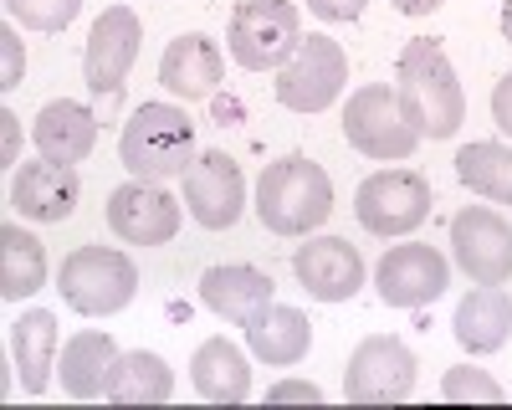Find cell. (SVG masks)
Wrapping results in <instances>:
<instances>
[{
    "label": "cell",
    "mask_w": 512,
    "mask_h": 410,
    "mask_svg": "<svg viewBox=\"0 0 512 410\" xmlns=\"http://www.w3.org/2000/svg\"><path fill=\"white\" fill-rule=\"evenodd\" d=\"M82 11V0H6V16L26 31H62Z\"/></svg>",
    "instance_id": "28"
},
{
    "label": "cell",
    "mask_w": 512,
    "mask_h": 410,
    "mask_svg": "<svg viewBox=\"0 0 512 410\" xmlns=\"http://www.w3.org/2000/svg\"><path fill=\"white\" fill-rule=\"evenodd\" d=\"M169 395H175V369L149 349L118 354L108 390H103V400H113V405H164Z\"/></svg>",
    "instance_id": "25"
},
{
    "label": "cell",
    "mask_w": 512,
    "mask_h": 410,
    "mask_svg": "<svg viewBox=\"0 0 512 410\" xmlns=\"http://www.w3.org/2000/svg\"><path fill=\"white\" fill-rule=\"evenodd\" d=\"M118 364V344L113 334H103V328H82V334H72L62 344V390L72 400H98L108 390V375Z\"/></svg>",
    "instance_id": "22"
},
{
    "label": "cell",
    "mask_w": 512,
    "mask_h": 410,
    "mask_svg": "<svg viewBox=\"0 0 512 410\" xmlns=\"http://www.w3.org/2000/svg\"><path fill=\"white\" fill-rule=\"evenodd\" d=\"M139 41H144V26L128 6H108L93 31H88V52H82V77L98 98H118L128 72L139 62Z\"/></svg>",
    "instance_id": "11"
},
{
    "label": "cell",
    "mask_w": 512,
    "mask_h": 410,
    "mask_svg": "<svg viewBox=\"0 0 512 410\" xmlns=\"http://www.w3.org/2000/svg\"><path fill=\"white\" fill-rule=\"evenodd\" d=\"M344 82H349L344 47H338L333 36H323V31H308L303 41H297V52L282 62V72H277V103L292 108V113H323V108L338 103Z\"/></svg>",
    "instance_id": "6"
},
{
    "label": "cell",
    "mask_w": 512,
    "mask_h": 410,
    "mask_svg": "<svg viewBox=\"0 0 512 410\" xmlns=\"http://www.w3.org/2000/svg\"><path fill=\"white\" fill-rule=\"evenodd\" d=\"M395 93L420 139H451L466 118V93L456 82V67L446 62L441 41L431 36L405 41V52L395 62Z\"/></svg>",
    "instance_id": "1"
},
{
    "label": "cell",
    "mask_w": 512,
    "mask_h": 410,
    "mask_svg": "<svg viewBox=\"0 0 512 410\" xmlns=\"http://www.w3.org/2000/svg\"><path fill=\"white\" fill-rule=\"evenodd\" d=\"M62 303L82 318H108L123 313L139 293V267L128 262L113 246H77V252L62 262Z\"/></svg>",
    "instance_id": "4"
},
{
    "label": "cell",
    "mask_w": 512,
    "mask_h": 410,
    "mask_svg": "<svg viewBox=\"0 0 512 410\" xmlns=\"http://www.w3.org/2000/svg\"><path fill=\"white\" fill-rule=\"evenodd\" d=\"M374 287L390 308H425L451 287V267H446V257L436 252V246L405 241V246H390V252H384V262L374 267Z\"/></svg>",
    "instance_id": "13"
},
{
    "label": "cell",
    "mask_w": 512,
    "mask_h": 410,
    "mask_svg": "<svg viewBox=\"0 0 512 410\" xmlns=\"http://www.w3.org/2000/svg\"><path fill=\"white\" fill-rule=\"evenodd\" d=\"M0 47H6V72H0V88H16L21 72H26V52H21V41H16V31H11V26L0 31Z\"/></svg>",
    "instance_id": "32"
},
{
    "label": "cell",
    "mask_w": 512,
    "mask_h": 410,
    "mask_svg": "<svg viewBox=\"0 0 512 410\" xmlns=\"http://www.w3.org/2000/svg\"><path fill=\"white\" fill-rule=\"evenodd\" d=\"M292 272L318 303H349L364 287V257L344 236H313L292 252Z\"/></svg>",
    "instance_id": "15"
},
{
    "label": "cell",
    "mask_w": 512,
    "mask_h": 410,
    "mask_svg": "<svg viewBox=\"0 0 512 410\" xmlns=\"http://www.w3.org/2000/svg\"><path fill=\"white\" fill-rule=\"evenodd\" d=\"M77 195H82L77 170H72V164H57V159L21 164V170L11 175V205H16L26 221L62 226L77 211Z\"/></svg>",
    "instance_id": "16"
},
{
    "label": "cell",
    "mask_w": 512,
    "mask_h": 410,
    "mask_svg": "<svg viewBox=\"0 0 512 410\" xmlns=\"http://www.w3.org/2000/svg\"><path fill=\"white\" fill-rule=\"evenodd\" d=\"M328 211H333V180L308 154H287L267 164L262 180H256V216L277 236H308L328 221Z\"/></svg>",
    "instance_id": "2"
},
{
    "label": "cell",
    "mask_w": 512,
    "mask_h": 410,
    "mask_svg": "<svg viewBox=\"0 0 512 410\" xmlns=\"http://www.w3.org/2000/svg\"><path fill=\"white\" fill-rule=\"evenodd\" d=\"M390 6L400 16H431V11H441V0H390Z\"/></svg>",
    "instance_id": "34"
},
{
    "label": "cell",
    "mask_w": 512,
    "mask_h": 410,
    "mask_svg": "<svg viewBox=\"0 0 512 410\" xmlns=\"http://www.w3.org/2000/svg\"><path fill=\"white\" fill-rule=\"evenodd\" d=\"M492 118H497L502 134H512V72L497 82V93H492Z\"/></svg>",
    "instance_id": "33"
},
{
    "label": "cell",
    "mask_w": 512,
    "mask_h": 410,
    "mask_svg": "<svg viewBox=\"0 0 512 410\" xmlns=\"http://www.w3.org/2000/svg\"><path fill=\"white\" fill-rule=\"evenodd\" d=\"M507 390L487 375V369H472V364H456L446 369V380H441V400H482V405H497Z\"/></svg>",
    "instance_id": "29"
},
{
    "label": "cell",
    "mask_w": 512,
    "mask_h": 410,
    "mask_svg": "<svg viewBox=\"0 0 512 410\" xmlns=\"http://www.w3.org/2000/svg\"><path fill=\"white\" fill-rule=\"evenodd\" d=\"M369 0H308V11L318 21H359Z\"/></svg>",
    "instance_id": "30"
},
{
    "label": "cell",
    "mask_w": 512,
    "mask_h": 410,
    "mask_svg": "<svg viewBox=\"0 0 512 410\" xmlns=\"http://www.w3.org/2000/svg\"><path fill=\"white\" fill-rule=\"evenodd\" d=\"M118 159L134 180H175L195 164V123L175 103H144L118 134Z\"/></svg>",
    "instance_id": "3"
},
{
    "label": "cell",
    "mask_w": 512,
    "mask_h": 410,
    "mask_svg": "<svg viewBox=\"0 0 512 410\" xmlns=\"http://www.w3.org/2000/svg\"><path fill=\"white\" fill-rule=\"evenodd\" d=\"M31 139H36L41 159L82 164V159L93 154V144H98V118H93V108H82V103L62 98V103H47V108L36 113Z\"/></svg>",
    "instance_id": "19"
},
{
    "label": "cell",
    "mask_w": 512,
    "mask_h": 410,
    "mask_svg": "<svg viewBox=\"0 0 512 410\" xmlns=\"http://www.w3.org/2000/svg\"><path fill=\"white\" fill-rule=\"evenodd\" d=\"M185 180V205L190 216L205 231H231L246 211V180H241V164L221 149H205L195 154V164L180 175Z\"/></svg>",
    "instance_id": "12"
},
{
    "label": "cell",
    "mask_w": 512,
    "mask_h": 410,
    "mask_svg": "<svg viewBox=\"0 0 512 410\" xmlns=\"http://www.w3.org/2000/svg\"><path fill=\"white\" fill-rule=\"evenodd\" d=\"M451 328H456V344L466 354H497L507 344V334H512V303H507V293H502V287L477 282L472 293L456 303V323Z\"/></svg>",
    "instance_id": "21"
},
{
    "label": "cell",
    "mask_w": 512,
    "mask_h": 410,
    "mask_svg": "<svg viewBox=\"0 0 512 410\" xmlns=\"http://www.w3.org/2000/svg\"><path fill=\"white\" fill-rule=\"evenodd\" d=\"M11 359L26 395H47L57 369V318L47 308H31L11 323Z\"/></svg>",
    "instance_id": "23"
},
{
    "label": "cell",
    "mask_w": 512,
    "mask_h": 410,
    "mask_svg": "<svg viewBox=\"0 0 512 410\" xmlns=\"http://www.w3.org/2000/svg\"><path fill=\"white\" fill-rule=\"evenodd\" d=\"M221 77H226V57H221L216 41L200 36V31L175 36V41L164 47V57H159V82H164V93H175V98H185V103L210 98V93L221 88Z\"/></svg>",
    "instance_id": "17"
},
{
    "label": "cell",
    "mask_w": 512,
    "mask_h": 410,
    "mask_svg": "<svg viewBox=\"0 0 512 410\" xmlns=\"http://www.w3.org/2000/svg\"><path fill=\"white\" fill-rule=\"evenodd\" d=\"M200 303L226 318V323H251L262 308L277 303V282L262 272V267H246V262H231V267H210L200 277Z\"/></svg>",
    "instance_id": "18"
},
{
    "label": "cell",
    "mask_w": 512,
    "mask_h": 410,
    "mask_svg": "<svg viewBox=\"0 0 512 410\" xmlns=\"http://www.w3.org/2000/svg\"><path fill=\"white\" fill-rule=\"evenodd\" d=\"M415 354L390 339V334H369L354 354H349V369H344V395L354 405H400L410 400L415 390Z\"/></svg>",
    "instance_id": "9"
},
{
    "label": "cell",
    "mask_w": 512,
    "mask_h": 410,
    "mask_svg": "<svg viewBox=\"0 0 512 410\" xmlns=\"http://www.w3.org/2000/svg\"><path fill=\"white\" fill-rule=\"evenodd\" d=\"M47 282V252H41V236L21 231L16 221L0 226V298L21 303L31 293H41Z\"/></svg>",
    "instance_id": "26"
},
{
    "label": "cell",
    "mask_w": 512,
    "mask_h": 410,
    "mask_svg": "<svg viewBox=\"0 0 512 410\" xmlns=\"http://www.w3.org/2000/svg\"><path fill=\"white\" fill-rule=\"evenodd\" d=\"M344 139L364 154V159H410L420 134L400 108V93L390 82H364L349 93L344 108Z\"/></svg>",
    "instance_id": "7"
},
{
    "label": "cell",
    "mask_w": 512,
    "mask_h": 410,
    "mask_svg": "<svg viewBox=\"0 0 512 410\" xmlns=\"http://www.w3.org/2000/svg\"><path fill=\"white\" fill-rule=\"evenodd\" d=\"M108 231L128 246H164L180 231V205L154 180H128L108 195Z\"/></svg>",
    "instance_id": "14"
},
{
    "label": "cell",
    "mask_w": 512,
    "mask_h": 410,
    "mask_svg": "<svg viewBox=\"0 0 512 410\" xmlns=\"http://www.w3.org/2000/svg\"><path fill=\"white\" fill-rule=\"evenodd\" d=\"M354 216L374 236H410L431 216V180L420 170H379L359 185Z\"/></svg>",
    "instance_id": "8"
},
{
    "label": "cell",
    "mask_w": 512,
    "mask_h": 410,
    "mask_svg": "<svg viewBox=\"0 0 512 410\" xmlns=\"http://www.w3.org/2000/svg\"><path fill=\"white\" fill-rule=\"evenodd\" d=\"M190 385L210 405H241L251 395V364L231 339H205L190 359Z\"/></svg>",
    "instance_id": "20"
},
{
    "label": "cell",
    "mask_w": 512,
    "mask_h": 410,
    "mask_svg": "<svg viewBox=\"0 0 512 410\" xmlns=\"http://www.w3.org/2000/svg\"><path fill=\"white\" fill-rule=\"evenodd\" d=\"M0 123H6V164H16V113L0 108Z\"/></svg>",
    "instance_id": "35"
},
{
    "label": "cell",
    "mask_w": 512,
    "mask_h": 410,
    "mask_svg": "<svg viewBox=\"0 0 512 410\" xmlns=\"http://www.w3.org/2000/svg\"><path fill=\"white\" fill-rule=\"evenodd\" d=\"M226 41L246 72H282V62L303 41V11L292 0H241L231 11Z\"/></svg>",
    "instance_id": "5"
},
{
    "label": "cell",
    "mask_w": 512,
    "mask_h": 410,
    "mask_svg": "<svg viewBox=\"0 0 512 410\" xmlns=\"http://www.w3.org/2000/svg\"><path fill=\"white\" fill-rule=\"evenodd\" d=\"M246 349L262 359V364L287 369V364H297V359L313 349V323H308V313L272 303V308H262V313L246 323Z\"/></svg>",
    "instance_id": "24"
},
{
    "label": "cell",
    "mask_w": 512,
    "mask_h": 410,
    "mask_svg": "<svg viewBox=\"0 0 512 410\" xmlns=\"http://www.w3.org/2000/svg\"><path fill=\"white\" fill-rule=\"evenodd\" d=\"M502 36L512 41V0H502Z\"/></svg>",
    "instance_id": "36"
},
{
    "label": "cell",
    "mask_w": 512,
    "mask_h": 410,
    "mask_svg": "<svg viewBox=\"0 0 512 410\" xmlns=\"http://www.w3.org/2000/svg\"><path fill=\"white\" fill-rule=\"evenodd\" d=\"M456 175L466 190H477L497 205H512V149L507 144H492V139L466 144L456 154Z\"/></svg>",
    "instance_id": "27"
},
{
    "label": "cell",
    "mask_w": 512,
    "mask_h": 410,
    "mask_svg": "<svg viewBox=\"0 0 512 410\" xmlns=\"http://www.w3.org/2000/svg\"><path fill=\"white\" fill-rule=\"evenodd\" d=\"M267 400H272V405H287V400L318 405V400H323V390H318L313 380H282V385H272V390H267Z\"/></svg>",
    "instance_id": "31"
},
{
    "label": "cell",
    "mask_w": 512,
    "mask_h": 410,
    "mask_svg": "<svg viewBox=\"0 0 512 410\" xmlns=\"http://www.w3.org/2000/svg\"><path fill=\"white\" fill-rule=\"evenodd\" d=\"M451 252L472 282L502 287L512 277V226L492 205H461L451 216Z\"/></svg>",
    "instance_id": "10"
}]
</instances>
